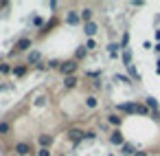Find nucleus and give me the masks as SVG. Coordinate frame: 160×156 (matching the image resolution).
<instances>
[{"label": "nucleus", "instance_id": "31", "mask_svg": "<svg viewBox=\"0 0 160 156\" xmlns=\"http://www.w3.org/2000/svg\"><path fill=\"white\" fill-rule=\"evenodd\" d=\"M48 7H51V9H53V11H55V9H57V7H59V3H55V0H51V3H48Z\"/></svg>", "mask_w": 160, "mask_h": 156}, {"label": "nucleus", "instance_id": "13", "mask_svg": "<svg viewBox=\"0 0 160 156\" xmlns=\"http://www.w3.org/2000/svg\"><path fill=\"white\" fill-rule=\"evenodd\" d=\"M145 106H147L151 112H158V110H160V103H158V99H153V97H145Z\"/></svg>", "mask_w": 160, "mask_h": 156}, {"label": "nucleus", "instance_id": "28", "mask_svg": "<svg viewBox=\"0 0 160 156\" xmlns=\"http://www.w3.org/2000/svg\"><path fill=\"white\" fill-rule=\"evenodd\" d=\"M83 46H86L88 51H94V49H97V42H94V38H90V40H88V42L83 44Z\"/></svg>", "mask_w": 160, "mask_h": 156}, {"label": "nucleus", "instance_id": "26", "mask_svg": "<svg viewBox=\"0 0 160 156\" xmlns=\"http://www.w3.org/2000/svg\"><path fill=\"white\" fill-rule=\"evenodd\" d=\"M83 138H86V141H94V138H97V132H94V130H83Z\"/></svg>", "mask_w": 160, "mask_h": 156}, {"label": "nucleus", "instance_id": "27", "mask_svg": "<svg viewBox=\"0 0 160 156\" xmlns=\"http://www.w3.org/2000/svg\"><path fill=\"white\" fill-rule=\"evenodd\" d=\"M127 73H129V77H132V79H140V75H138L136 66H129V68H127Z\"/></svg>", "mask_w": 160, "mask_h": 156}, {"label": "nucleus", "instance_id": "7", "mask_svg": "<svg viewBox=\"0 0 160 156\" xmlns=\"http://www.w3.org/2000/svg\"><path fill=\"white\" fill-rule=\"evenodd\" d=\"M31 46H33V40H31V38H20L18 44H16V53H20V51H29Z\"/></svg>", "mask_w": 160, "mask_h": 156}, {"label": "nucleus", "instance_id": "14", "mask_svg": "<svg viewBox=\"0 0 160 156\" xmlns=\"http://www.w3.org/2000/svg\"><path fill=\"white\" fill-rule=\"evenodd\" d=\"M121 154L123 156H132V154H136V147L132 143H125V145H121Z\"/></svg>", "mask_w": 160, "mask_h": 156}, {"label": "nucleus", "instance_id": "11", "mask_svg": "<svg viewBox=\"0 0 160 156\" xmlns=\"http://www.w3.org/2000/svg\"><path fill=\"white\" fill-rule=\"evenodd\" d=\"M121 62H123V66H125V68H129V66H134V64H132V51H129V49H125V51H121Z\"/></svg>", "mask_w": 160, "mask_h": 156}, {"label": "nucleus", "instance_id": "15", "mask_svg": "<svg viewBox=\"0 0 160 156\" xmlns=\"http://www.w3.org/2000/svg\"><path fill=\"white\" fill-rule=\"evenodd\" d=\"M86 55H88V49H86V46H79V49L75 51V57H72V60H75V62H81Z\"/></svg>", "mask_w": 160, "mask_h": 156}, {"label": "nucleus", "instance_id": "12", "mask_svg": "<svg viewBox=\"0 0 160 156\" xmlns=\"http://www.w3.org/2000/svg\"><path fill=\"white\" fill-rule=\"evenodd\" d=\"M38 143H40V147H51L53 145V134H40Z\"/></svg>", "mask_w": 160, "mask_h": 156}, {"label": "nucleus", "instance_id": "24", "mask_svg": "<svg viewBox=\"0 0 160 156\" xmlns=\"http://www.w3.org/2000/svg\"><path fill=\"white\" fill-rule=\"evenodd\" d=\"M11 132V125L7 123V121H0V136H5V134H9Z\"/></svg>", "mask_w": 160, "mask_h": 156}, {"label": "nucleus", "instance_id": "2", "mask_svg": "<svg viewBox=\"0 0 160 156\" xmlns=\"http://www.w3.org/2000/svg\"><path fill=\"white\" fill-rule=\"evenodd\" d=\"M105 123H108V125H112V127H116V130H118V127H121V125H123V117H121V114H118V112H112V114H108V117H105Z\"/></svg>", "mask_w": 160, "mask_h": 156}, {"label": "nucleus", "instance_id": "17", "mask_svg": "<svg viewBox=\"0 0 160 156\" xmlns=\"http://www.w3.org/2000/svg\"><path fill=\"white\" fill-rule=\"evenodd\" d=\"M114 81H118V84H125V86H132V84H134V81L127 77V75H121V73H116V75H114Z\"/></svg>", "mask_w": 160, "mask_h": 156}, {"label": "nucleus", "instance_id": "30", "mask_svg": "<svg viewBox=\"0 0 160 156\" xmlns=\"http://www.w3.org/2000/svg\"><path fill=\"white\" fill-rule=\"evenodd\" d=\"M33 27H44V20L40 16H33Z\"/></svg>", "mask_w": 160, "mask_h": 156}, {"label": "nucleus", "instance_id": "10", "mask_svg": "<svg viewBox=\"0 0 160 156\" xmlns=\"http://www.w3.org/2000/svg\"><path fill=\"white\" fill-rule=\"evenodd\" d=\"M79 16H81V22H83V24H88V22H92L94 11H92L90 7H86V9H81V11H79Z\"/></svg>", "mask_w": 160, "mask_h": 156}, {"label": "nucleus", "instance_id": "6", "mask_svg": "<svg viewBox=\"0 0 160 156\" xmlns=\"http://www.w3.org/2000/svg\"><path fill=\"white\" fill-rule=\"evenodd\" d=\"M97 31H99V24L92 20V22H88V24H83V33H86V38L90 40V38H94L97 35Z\"/></svg>", "mask_w": 160, "mask_h": 156}, {"label": "nucleus", "instance_id": "33", "mask_svg": "<svg viewBox=\"0 0 160 156\" xmlns=\"http://www.w3.org/2000/svg\"><path fill=\"white\" fill-rule=\"evenodd\" d=\"M153 51H156V53L160 55V42H156V46H153Z\"/></svg>", "mask_w": 160, "mask_h": 156}, {"label": "nucleus", "instance_id": "16", "mask_svg": "<svg viewBox=\"0 0 160 156\" xmlns=\"http://www.w3.org/2000/svg\"><path fill=\"white\" fill-rule=\"evenodd\" d=\"M40 60H42L40 51H31V53H29V57H27V62H29V64H40Z\"/></svg>", "mask_w": 160, "mask_h": 156}, {"label": "nucleus", "instance_id": "19", "mask_svg": "<svg viewBox=\"0 0 160 156\" xmlns=\"http://www.w3.org/2000/svg\"><path fill=\"white\" fill-rule=\"evenodd\" d=\"M53 27H57V20H55V18H53V20H48V22H46V24H44V27L40 29V33L44 35V33H48V31H53Z\"/></svg>", "mask_w": 160, "mask_h": 156}, {"label": "nucleus", "instance_id": "3", "mask_svg": "<svg viewBox=\"0 0 160 156\" xmlns=\"http://www.w3.org/2000/svg\"><path fill=\"white\" fill-rule=\"evenodd\" d=\"M66 136H68V138L77 145L79 141H83V130H79V127H70V130L66 132Z\"/></svg>", "mask_w": 160, "mask_h": 156}, {"label": "nucleus", "instance_id": "34", "mask_svg": "<svg viewBox=\"0 0 160 156\" xmlns=\"http://www.w3.org/2000/svg\"><path fill=\"white\" fill-rule=\"evenodd\" d=\"M156 42H160V29H156Z\"/></svg>", "mask_w": 160, "mask_h": 156}, {"label": "nucleus", "instance_id": "18", "mask_svg": "<svg viewBox=\"0 0 160 156\" xmlns=\"http://www.w3.org/2000/svg\"><path fill=\"white\" fill-rule=\"evenodd\" d=\"M77 84H79V79H77L75 75H70V77H64V86H66V88H77Z\"/></svg>", "mask_w": 160, "mask_h": 156}, {"label": "nucleus", "instance_id": "4", "mask_svg": "<svg viewBox=\"0 0 160 156\" xmlns=\"http://www.w3.org/2000/svg\"><path fill=\"white\" fill-rule=\"evenodd\" d=\"M116 108H118V112H123V114H136V103H134V101H125V103H118Z\"/></svg>", "mask_w": 160, "mask_h": 156}, {"label": "nucleus", "instance_id": "22", "mask_svg": "<svg viewBox=\"0 0 160 156\" xmlns=\"http://www.w3.org/2000/svg\"><path fill=\"white\" fill-rule=\"evenodd\" d=\"M118 51H121V46H118V44H114V42H112V44H108V53H110V57H116V55H118Z\"/></svg>", "mask_w": 160, "mask_h": 156}, {"label": "nucleus", "instance_id": "29", "mask_svg": "<svg viewBox=\"0 0 160 156\" xmlns=\"http://www.w3.org/2000/svg\"><path fill=\"white\" fill-rule=\"evenodd\" d=\"M38 156H53L51 154V147H40L38 149Z\"/></svg>", "mask_w": 160, "mask_h": 156}, {"label": "nucleus", "instance_id": "1", "mask_svg": "<svg viewBox=\"0 0 160 156\" xmlns=\"http://www.w3.org/2000/svg\"><path fill=\"white\" fill-rule=\"evenodd\" d=\"M77 68H79V62H75V60H64L62 66H59V73H62L64 77H70V75L77 73Z\"/></svg>", "mask_w": 160, "mask_h": 156}, {"label": "nucleus", "instance_id": "23", "mask_svg": "<svg viewBox=\"0 0 160 156\" xmlns=\"http://www.w3.org/2000/svg\"><path fill=\"white\" fill-rule=\"evenodd\" d=\"M97 103H99V101H97V97H94V95H88V97H86V106H88L90 110H94V108H97Z\"/></svg>", "mask_w": 160, "mask_h": 156}, {"label": "nucleus", "instance_id": "9", "mask_svg": "<svg viewBox=\"0 0 160 156\" xmlns=\"http://www.w3.org/2000/svg\"><path fill=\"white\" fill-rule=\"evenodd\" d=\"M66 22H68V24H72V27H77V24L81 22L79 11H68V13H66Z\"/></svg>", "mask_w": 160, "mask_h": 156}, {"label": "nucleus", "instance_id": "25", "mask_svg": "<svg viewBox=\"0 0 160 156\" xmlns=\"http://www.w3.org/2000/svg\"><path fill=\"white\" fill-rule=\"evenodd\" d=\"M9 73H13V66L11 64H0V75H9Z\"/></svg>", "mask_w": 160, "mask_h": 156}, {"label": "nucleus", "instance_id": "8", "mask_svg": "<svg viewBox=\"0 0 160 156\" xmlns=\"http://www.w3.org/2000/svg\"><path fill=\"white\" fill-rule=\"evenodd\" d=\"M13 152H16L18 156H27V154H31V145H29V143H24V141H20V143H16Z\"/></svg>", "mask_w": 160, "mask_h": 156}, {"label": "nucleus", "instance_id": "21", "mask_svg": "<svg viewBox=\"0 0 160 156\" xmlns=\"http://www.w3.org/2000/svg\"><path fill=\"white\" fill-rule=\"evenodd\" d=\"M118 46H121V51L129 49V33H127V31L123 33V38H121V42H118Z\"/></svg>", "mask_w": 160, "mask_h": 156}, {"label": "nucleus", "instance_id": "32", "mask_svg": "<svg viewBox=\"0 0 160 156\" xmlns=\"http://www.w3.org/2000/svg\"><path fill=\"white\" fill-rule=\"evenodd\" d=\"M134 156H147V152H140V149H136V154Z\"/></svg>", "mask_w": 160, "mask_h": 156}, {"label": "nucleus", "instance_id": "20", "mask_svg": "<svg viewBox=\"0 0 160 156\" xmlns=\"http://www.w3.org/2000/svg\"><path fill=\"white\" fill-rule=\"evenodd\" d=\"M27 70H29V68H27V64L13 66V75H16V77H24V75H27Z\"/></svg>", "mask_w": 160, "mask_h": 156}, {"label": "nucleus", "instance_id": "35", "mask_svg": "<svg viewBox=\"0 0 160 156\" xmlns=\"http://www.w3.org/2000/svg\"><path fill=\"white\" fill-rule=\"evenodd\" d=\"M110 156H112V154H110Z\"/></svg>", "mask_w": 160, "mask_h": 156}, {"label": "nucleus", "instance_id": "5", "mask_svg": "<svg viewBox=\"0 0 160 156\" xmlns=\"http://www.w3.org/2000/svg\"><path fill=\"white\" fill-rule=\"evenodd\" d=\"M110 143H112V145H118V147H121V145H125L127 141H125V136H123V132H121V130H114V132L110 134Z\"/></svg>", "mask_w": 160, "mask_h": 156}]
</instances>
